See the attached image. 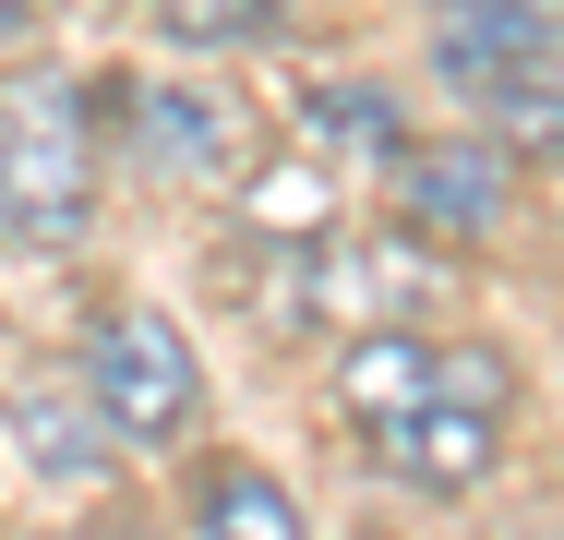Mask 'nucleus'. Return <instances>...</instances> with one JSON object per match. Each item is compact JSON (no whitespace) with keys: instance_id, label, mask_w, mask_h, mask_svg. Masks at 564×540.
Returning a JSON list of instances; mask_svg holds the SVG:
<instances>
[{"instance_id":"nucleus-12","label":"nucleus","mask_w":564,"mask_h":540,"mask_svg":"<svg viewBox=\"0 0 564 540\" xmlns=\"http://www.w3.org/2000/svg\"><path fill=\"white\" fill-rule=\"evenodd\" d=\"M480 108H492V132H505V144H553V156H564V61H553V73L492 85Z\"/></svg>"},{"instance_id":"nucleus-9","label":"nucleus","mask_w":564,"mask_h":540,"mask_svg":"<svg viewBox=\"0 0 564 540\" xmlns=\"http://www.w3.org/2000/svg\"><path fill=\"white\" fill-rule=\"evenodd\" d=\"M12 421H24V456H36L48 480H85V468H97V432H109L97 397H48V385H24Z\"/></svg>"},{"instance_id":"nucleus-2","label":"nucleus","mask_w":564,"mask_h":540,"mask_svg":"<svg viewBox=\"0 0 564 540\" xmlns=\"http://www.w3.org/2000/svg\"><path fill=\"white\" fill-rule=\"evenodd\" d=\"M85 397H97V421L120 444H181V432L205 421V360H193V336L156 313V301H120L85 336Z\"/></svg>"},{"instance_id":"nucleus-13","label":"nucleus","mask_w":564,"mask_h":540,"mask_svg":"<svg viewBox=\"0 0 564 540\" xmlns=\"http://www.w3.org/2000/svg\"><path fill=\"white\" fill-rule=\"evenodd\" d=\"M36 12H48V0H0V48H12V36H24Z\"/></svg>"},{"instance_id":"nucleus-7","label":"nucleus","mask_w":564,"mask_h":540,"mask_svg":"<svg viewBox=\"0 0 564 540\" xmlns=\"http://www.w3.org/2000/svg\"><path fill=\"white\" fill-rule=\"evenodd\" d=\"M372 456L397 468V480H421V493H480L492 480V409H421V421H384L372 432Z\"/></svg>"},{"instance_id":"nucleus-8","label":"nucleus","mask_w":564,"mask_h":540,"mask_svg":"<svg viewBox=\"0 0 564 540\" xmlns=\"http://www.w3.org/2000/svg\"><path fill=\"white\" fill-rule=\"evenodd\" d=\"M193 529H205V540H313L301 505H289V480H264V468H205Z\"/></svg>"},{"instance_id":"nucleus-10","label":"nucleus","mask_w":564,"mask_h":540,"mask_svg":"<svg viewBox=\"0 0 564 540\" xmlns=\"http://www.w3.org/2000/svg\"><path fill=\"white\" fill-rule=\"evenodd\" d=\"M144 24L169 48H252V36H276V0H144Z\"/></svg>"},{"instance_id":"nucleus-11","label":"nucleus","mask_w":564,"mask_h":540,"mask_svg":"<svg viewBox=\"0 0 564 540\" xmlns=\"http://www.w3.org/2000/svg\"><path fill=\"white\" fill-rule=\"evenodd\" d=\"M301 108H313V132L325 144H360V156H397L409 132H397V108L372 97V85H301Z\"/></svg>"},{"instance_id":"nucleus-1","label":"nucleus","mask_w":564,"mask_h":540,"mask_svg":"<svg viewBox=\"0 0 564 540\" xmlns=\"http://www.w3.org/2000/svg\"><path fill=\"white\" fill-rule=\"evenodd\" d=\"M97 216V132L73 73H0V240H73Z\"/></svg>"},{"instance_id":"nucleus-5","label":"nucleus","mask_w":564,"mask_h":540,"mask_svg":"<svg viewBox=\"0 0 564 540\" xmlns=\"http://www.w3.org/2000/svg\"><path fill=\"white\" fill-rule=\"evenodd\" d=\"M120 132H132V156L169 169V181H240V169H252V108L205 97V85H132Z\"/></svg>"},{"instance_id":"nucleus-4","label":"nucleus","mask_w":564,"mask_h":540,"mask_svg":"<svg viewBox=\"0 0 564 540\" xmlns=\"http://www.w3.org/2000/svg\"><path fill=\"white\" fill-rule=\"evenodd\" d=\"M433 277H445V264H421V240H313L289 289H301L313 324H348V336H360V324H409Z\"/></svg>"},{"instance_id":"nucleus-6","label":"nucleus","mask_w":564,"mask_h":540,"mask_svg":"<svg viewBox=\"0 0 564 540\" xmlns=\"http://www.w3.org/2000/svg\"><path fill=\"white\" fill-rule=\"evenodd\" d=\"M397 205H409V228L468 240L505 216V156L492 144H397Z\"/></svg>"},{"instance_id":"nucleus-3","label":"nucleus","mask_w":564,"mask_h":540,"mask_svg":"<svg viewBox=\"0 0 564 540\" xmlns=\"http://www.w3.org/2000/svg\"><path fill=\"white\" fill-rule=\"evenodd\" d=\"M505 385H517V372H505V348H433L421 324H360V336L337 348V409H348L360 432L421 421V409H445V397L505 421Z\"/></svg>"}]
</instances>
